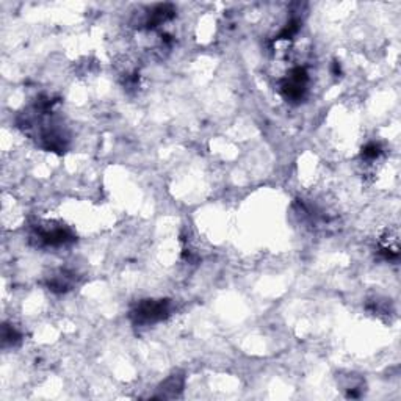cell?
Wrapping results in <instances>:
<instances>
[{
  "instance_id": "3",
  "label": "cell",
  "mask_w": 401,
  "mask_h": 401,
  "mask_svg": "<svg viewBox=\"0 0 401 401\" xmlns=\"http://www.w3.org/2000/svg\"><path fill=\"white\" fill-rule=\"evenodd\" d=\"M381 154V148L378 144L372 143V144H368L367 148L364 149V152H362V156H364L365 159H375L378 157Z\"/></svg>"
},
{
  "instance_id": "1",
  "label": "cell",
  "mask_w": 401,
  "mask_h": 401,
  "mask_svg": "<svg viewBox=\"0 0 401 401\" xmlns=\"http://www.w3.org/2000/svg\"><path fill=\"white\" fill-rule=\"evenodd\" d=\"M168 301H143L138 304L134 317L138 323H156L168 317Z\"/></svg>"
},
{
  "instance_id": "2",
  "label": "cell",
  "mask_w": 401,
  "mask_h": 401,
  "mask_svg": "<svg viewBox=\"0 0 401 401\" xmlns=\"http://www.w3.org/2000/svg\"><path fill=\"white\" fill-rule=\"evenodd\" d=\"M307 83V73L304 68H295L290 71V75L284 80L281 91L290 100H298L303 97Z\"/></svg>"
}]
</instances>
